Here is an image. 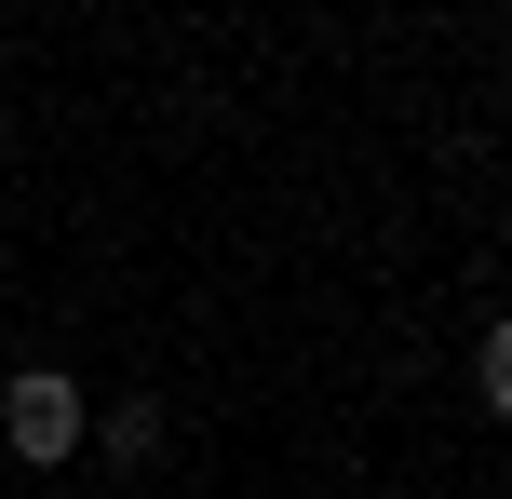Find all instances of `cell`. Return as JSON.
Instances as JSON below:
<instances>
[{
    "label": "cell",
    "instance_id": "6da1fadb",
    "mask_svg": "<svg viewBox=\"0 0 512 499\" xmlns=\"http://www.w3.org/2000/svg\"><path fill=\"white\" fill-rule=\"evenodd\" d=\"M81 432H95V392H81L68 365H14L0 378V446H14L27 473H68Z\"/></svg>",
    "mask_w": 512,
    "mask_h": 499
},
{
    "label": "cell",
    "instance_id": "7a4b0ae2",
    "mask_svg": "<svg viewBox=\"0 0 512 499\" xmlns=\"http://www.w3.org/2000/svg\"><path fill=\"white\" fill-rule=\"evenodd\" d=\"M162 432H176V419H162V392H122V405H108L95 432H81V446H108L122 473H149V459H162Z\"/></svg>",
    "mask_w": 512,
    "mask_h": 499
},
{
    "label": "cell",
    "instance_id": "3957f363",
    "mask_svg": "<svg viewBox=\"0 0 512 499\" xmlns=\"http://www.w3.org/2000/svg\"><path fill=\"white\" fill-rule=\"evenodd\" d=\"M472 392H486V419L512 405V338H499V324H486V338H472Z\"/></svg>",
    "mask_w": 512,
    "mask_h": 499
}]
</instances>
